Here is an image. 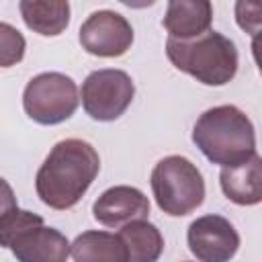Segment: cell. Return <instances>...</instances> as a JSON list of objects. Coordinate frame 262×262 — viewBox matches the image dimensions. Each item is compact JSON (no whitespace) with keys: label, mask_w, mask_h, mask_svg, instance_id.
<instances>
[{"label":"cell","mask_w":262,"mask_h":262,"mask_svg":"<svg viewBox=\"0 0 262 262\" xmlns=\"http://www.w3.org/2000/svg\"><path fill=\"white\" fill-rule=\"evenodd\" d=\"M166 55L172 66L205 86H225L237 74V49L235 43L217 33L209 31L196 39L166 41Z\"/></svg>","instance_id":"3957f363"},{"label":"cell","mask_w":262,"mask_h":262,"mask_svg":"<svg viewBox=\"0 0 262 262\" xmlns=\"http://www.w3.org/2000/svg\"><path fill=\"white\" fill-rule=\"evenodd\" d=\"M18 10L25 25L43 37L61 35L70 25V4L63 0H23Z\"/></svg>","instance_id":"5bb4252c"},{"label":"cell","mask_w":262,"mask_h":262,"mask_svg":"<svg viewBox=\"0 0 262 262\" xmlns=\"http://www.w3.org/2000/svg\"><path fill=\"white\" fill-rule=\"evenodd\" d=\"M192 141L201 154L219 166H233L256 154V131L244 111L221 104L205 111L194 127Z\"/></svg>","instance_id":"7a4b0ae2"},{"label":"cell","mask_w":262,"mask_h":262,"mask_svg":"<svg viewBox=\"0 0 262 262\" xmlns=\"http://www.w3.org/2000/svg\"><path fill=\"white\" fill-rule=\"evenodd\" d=\"M133 96L135 84L123 70H96L82 82V106L94 121L108 123L119 119L133 102Z\"/></svg>","instance_id":"8992f818"},{"label":"cell","mask_w":262,"mask_h":262,"mask_svg":"<svg viewBox=\"0 0 262 262\" xmlns=\"http://www.w3.org/2000/svg\"><path fill=\"white\" fill-rule=\"evenodd\" d=\"M94 219L104 227H125L133 221L147 219L149 199L135 186L117 184L106 188L92 205Z\"/></svg>","instance_id":"30bf717a"},{"label":"cell","mask_w":262,"mask_h":262,"mask_svg":"<svg viewBox=\"0 0 262 262\" xmlns=\"http://www.w3.org/2000/svg\"><path fill=\"white\" fill-rule=\"evenodd\" d=\"M213 6L209 0H170L164 14V29L170 39L188 41L211 31Z\"/></svg>","instance_id":"8fae6325"},{"label":"cell","mask_w":262,"mask_h":262,"mask_svg":"<svg viewBox=\"0 0 262 262\" xmlns=\"http://www.w3.org/2000/svg\"><path fill=\"white\" fill-rule=\"evenodd\" d=\"M219 184L223 194L239 207L262 203V156L254 154L239 164L221 168Z\"/></svg>","instance_id":"7c38bea8"},{"label":"cell","mask_w":262,"mask_h":262,"mask_svg":"<svg viewBox=\"0 0 262 262\" xmlns=\"http://www.w3.org/2000/svg\"><path fill=\"white\" fill-rule=\"evenodd\" d=\"M4 248L12 252L16 262H66L72 254L68 237L45 223H35L14 233Z\"/></svg>","instance_id":"9c48e42d"},{"label":"cell","mask_w":262,"mask_h":262,"mask_svg":"<svg viewBox=\"0 0 262 262\" xmlns=\"http://www.w3.org/2000/svg\"><path fill=\"white\" fill-rule=\"evenodd\" d=\"M235 23L248 35H258L262 31V0H237L233 6Z\"/></svg>","instance_id":"2e32d148"},{"label":"cell","mask_w":262,"mask_h":262,"mask_svg":"<svg viewBox=\"0 0 262 262\" xmlns=\"http://www.w3.org/2000/svg\"><path fill=\"white\" fill-rule=\"evenodd\" d=\"M74 262H129L127 248L119 233L88 229L72 242Z\"/></svg>","instance_id":"4fadbf2b"},{"label":"cell","mask_w":262,"mask_h":262,"mask_svg":"<svg viewBox=\"0 0 262 262\" xmlns=\"http://www.w3.org/2000/svg\"><path fill=\"white\" fill-rule=\"evenodd\" d=\"M100 170L98 151L84 139H61L43 160L35 176L41 203L55 211L72 209L86 194Z\"/></svg>","instance_id":"6da1fadb"},{"label":"cell","mask_w":262,"mask_h":262,"mask_svg":"<svg viewBox=\"0 0 262 262\" xmlns=\"http://www.w3.org/2000/svg\"><path fill=\"white\" fill-rule=\"evenodd\" d=\"M131 23L115 10H96L80 27V45L96 57H121L133 45Z\"/></svg>","instance_id":"52a82bcc"},{"label":"cell","mask_w":262,"mask_h":262,"mask_svg":"<svg viewBox=\"0 0 262 262\" xmlns=\"http://www.w3.org/2000/svg\"><path fill=\"white\" fill-rule=\"evenodd\" d=\"M0 43H2V66L4 68H8V66H12V63L23 59V55H25V39L8 23L0 25Z\"/></svg>","instance_id":"e0dca14e"},{"label":"cell","mask_w":262,"mask_h":262,"mask_svg":"<svg viewBox=\"0 0 262 262\" xmlns=\"http://www.w3.org/2000/svg\"><path fill=\"white\" fill-rule=\"evenodd\" d=\"M149 184L158 207L170 217H184L205 201L203 174L184 156L162 158L151 170Z\"/></svg>","instance_id":"277c9868"},{"label":"cell","mask_w":262,"mask_h":262,"mask_svg":"<svg viewBox=\"0 0 262 262\" xmlns=\"http://www.w3.org/2000/svg\"><path fill=\"white\" fill-rule=\"evenodd\" d=\"M252 57H254V61L258 66L260 76H262V31L252 37Z\"/></svg>","instance_id":"ac0fdd59"},{"label":"cell","mask_w":262,"mask_h":262,"mask_svg":"<svg viewBox=\"0 0 262 262\" xmlns=\"http://www.w3.org/2000/svg\"><path fill=\"white\" fill-rule=\"evenodd\" d=\"M186 244L199 262H229L239 250V233L229 219L209 213L188 225Z\"/></svg>","instance_id":"ba28073f"},{"label":"cell","mask_w":262,"mask_h":262,"mask_svg":"<svg viewBox=\"0 0 262 262\" xmlns=\"http://www.w3.org/2000/svg\"><path fill=\"white\" fill-rule=\"evenodd\" d=\"M119 237L127 248L129 262H158L164 252V235L147 219L121 227Z\"/></svg>","instance_id":"9a60e30c"},{"label":"cell","mask_w":262,"mask_h":262,"mask_svg":"<svg viewBox=\"0 0 262 262\" xmlns=\"http://www.w3.org/2000/svg\"><path fill=\"white\" fill-rule=\"evenodd\" d=\"M80 102L76 82L61 72H43L31 78L23 92V108L39 125L68 121Z\"/></svg>","instance_id":"5b68a950"}]
</instances>
